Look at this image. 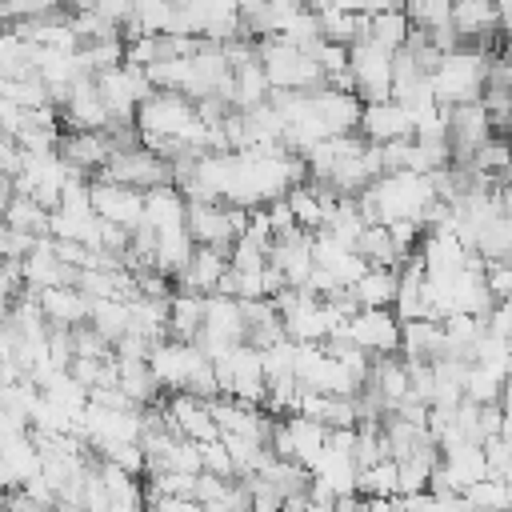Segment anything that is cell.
Instances as JSON below:
<instances>
[{
	"instance_id": "1",
	"label": "cell",
	"mask_w": 512,
	"mask_h": 512,
	"mask_svg": "<svg viewBox=\"0 0 512 512\" xmlns=\"http://www.w3.org/2000/svg\"><path fill=\"white\" fill-rule=\"evenodd\" d=\"M356 200L368 224H396V220H424L428 208L440 200V192L428 172L400 168V172H384L380 180H372Z\"/></svg>"
},
{
	"instance_id": "2",
	"label": "cell",
	"mask_w": 512,
	"mask_h": 512,
	"mask_svg": "<svg viewBox=\"0 0 512 512\" xmlns=\"http://www.w3.org/2000/svg\"><path fill=\"white\" fill-rule=\"evenodd\" d=\"M256 56L272 80L276 92H316L328 84L320 60L312 48H300V44H288L280 36H260L256 40Z\"/></svg>"
},
{
	"instance_id": "3",
	"label": "cell",
	"mask_w": 512,
	"mask_h": 512,
	"mask_svg": "<svg viewBox=\"0 0 512 512\" xmlns=\"http://www.w3.org/2000/svg\"><path fill=\"white\" fill-rule=\"evenodd\" d=\"M488 48H472V44H460L452 52L440 56V64L432 68V88H436V100L456 108V104H472L484 96L488 88Z\"/></svg>"
},
{
	"instance_id": "4",
	"label": "cell",
	"mask_w": 512,
	"mask_h": 512,
	"mask_svg": "<svg viewBox=\"0 0 512 512\" xmlns=\"http://www.w3.org/2000/svg\"><path fill=\"white\" fill-rule=\"evenodd\" d=\"M328 424L304 416V412H292V416H276V428H272V452L284 456V460H296L304 468H316V460L324 456L328 448Z\"/></svg>"
},
{
	"instance_id": "5",
	"label": "cell",
	"mask_w": 512,
	"mask_h": 512,
	"mask_svg": "<svg viewBox=\"0 0 512 512\" xmlns=\"http://www.w3.org/2000/svg\"><path fill=\"white\" fill-rule=\"evenodd\" d=\"M352 84L360 92V100H388L396 88V52L376 44V40H356L352 44Z\"/></svg>"
},
{
	"instance_id": "6",
	"label": "cell",
	"mask_w": 512,
	"mask_h": 512,
	"mask_svg": "<svg viewBox=\"0 0 512 512\" xmlns=\"http://www.w3.org/2000/svg\"><path fill=\"white\" fill-rule=\"evenodd\" d=\"M96 176H108V180H120V184H132V188H156V184H176L172 180V160H164L160 152L136 144V148H116L112 160L96 172Z\"/></svg>"
},
{
	"instance_id": "7",
	"label": "cell",
	"mask_w": 512,
	"mask_h": 512,
	"mask_svg": "<svg viewBox=\"0 0 512 512\" xmlns=\"http://www.w3.org/2000/svg\"><path fill=\"white\" fill-rule=\"evenodd\" d=\"M344 332L368 356H392L404 348V320L396 316V308H356Z\"/></svg>"
},
{
	"instance_id": "8",
	"label": "cell",
	"mask_w": 512,
	"mask_h": 512,
	"mask_svg": "<svg viewBox=\"0 0 512 512\" xmlns=\"http://www.w3.org/2000/svg\"><path fill=\"white\" fill-rule=\"evenodd\" d=\"M88 192H92V208L108 224H120L128 232H136L144 224V204H148V192L144 188L120 184V180H108V176H92Z\"/></svg>"
},
{
	"instance_id": "9",
	"label": "cell",
	"mask_w": 512,
	"mask_h": 512,
	"mask_svg": "<svg viewBox=\"0 0 512 512\" xmlns=\"http://www.w3.org/2000/svg\"><path fill=\"white\" fill-rule=\"evenodd\" d=\"M60 116H64V124L76 128V132H108V128L116 124V120H112V108H108V100H104V92H100V84H96V76H80V80L64 92Z\"/></svg>"
},
{
	"instance_id": "10",
	"label": "cell",
	"mask_w": 512,
	"mask_h": 512,
	"mask_svg": "<svg viewBox=\"0 0 512 512\" xmlns=\"http://www.w3.org/2000/svg\"><path fill=\"white\" fill-rule=\"evenodd\" d=\"M360 132H364L372 144L408 140V136H416V116H412V108L400 104L396 96H388V100H364Z\"/></svg>"
},
{
	"instance_id": "11",
	"label": "cell",
	"mask_w": 512,
	"mask_h": 512,
	"mask_svg": "<svg viewBox=\"0 0 512 512\" xmlns=\"http://www.w3.org/2000/svg\"><path fill=\"white\" fill-rule=\"evenodd\" d=\"M452 28L460 36V44L472 48H488V40L496 32H504V12L496 0H456L452 8Z\"/></svg>"
},
{
	"instance_id": "12",
	"label": "cell",
	"mask_w": 512,
	"mask_h": 512,
	"mask_svg": "<svg viewBox=\"0 0 512 512\" xmlns=\"http://www.w3.org/2000/svg\"><path fill=\"white\" fill-rule=\"evenodd\" d=\"M164 404H168V420H172V428H176L180 436H188V440H196V444L220 436V424H216V416H212V400H200V396H192V392H168Z\"/></svg>"
},
{
	"instance_id": "13",
	"label": "cell",
	"mask_w": 512,
	"mask_h": 512,
	"mask_svg": "<svg viewBox=\"0 0 512 512\" xmlns=\"http://www.w3.org/2000/svg\"><path fill=\"white\" fill-rule=\"evenodd\" d=\"M144 224H148L156 236L188 232V196H184V188H180V184H156V188H148Z\"/></svg>"
},
{
	"instance_id": "14",
	"label": "cell",
	"mask_w": 512,
	"mask_h": 512,
	"mask_svg": "<svg viewBox=\"0 0 512 512\" xmlns=\"http://www.w3.org/2000/svg\"><path fill=\"white\" fill-rule=\"evenodd\" d=\"M44 316L52 328H80L92 320V296L80 284H56V288H40L36 292Z\"/></svg>"
},
{
	"instance_id": "15",
	"label": "cell",
	"mask_w": 512,
	"mask_h": 512,
	"mask_svg": "<svg viewBox=\"0 0 512 512\" xmlns=\"http://www.w3.org/2000/svg\"><path fill=\"white\" fill-rule=\"evenodd\" d=\"M312 104H316V116L324 120V128H328L332 136H340V132H356V128H360V116H364V100H360V92H344V88L324 84V88L312 92Z\"/></svg>"
},
{
	"instance_id": "16",
	"label": "cell",
	"mask_w": 512,
	"mask_h": 512,
	"mask_svg": "<svg viewBox=\"0 0 512 512\" xmlns=\"http://www.w3.org/2000/svg\"><path fill=\"white\" fill-rule=\"evenodd\" d=\"M232 272V248H220V244H196V256L188 264V272L176 280L180 288H192V292H220L224 276Z\"/></svg>"
},
{
	"instance_id": "17",
	"label": "cell",
	"mask_w": 512,
	"mask_h": 512,
	"mask_svg": "<svg viewBox=\"0 0 512 512\" xmlns=\"http://www.w3.org/2000/svg\"><path fill=\"white\" fill-rule=\"evenodd\" d=\"M112 136L108 132H76V128H68L64 132V140H60V156L72 164V168H80L84 176H96L108 160H112Z\"/></svg>"
},
{
	"instance_id": "18",
	"label": "cell",
	"mask_w": 512,
	"mask_h": 512,
	"mask_svg": "<svg viewBox=\"0 0 512 512\" xmlns=\"http://www.w3.org/2000/svg\"><path fill=\"white\" fill-rule=\"evenodd\" d=\"M204 312H208V296L176 284V292L168 300V336L196 344L200 332H204Z\"/></svg>"
},
{
	"instance_id": "19",
	"label": "cell",
	"mask_w": 512,
	"mask_h": 512,
	"mask_svg": "<svg viewBox=\"0 0 512 512\" xmlns=\"http://www.w3.org/2000/svg\"><path fill=\"white\" fill-rule=\"evenodd\" d=\"M404 360H444L448 356V336L440 320H404Z\"/></svg>"
},
{
	"instance_id": "20",
	"label": "cell",
	"mask_w": 512,
	"mask_h": 512,
	"mask_svg": "<svg viewBox=\"0 0 512 512\" xmlns=\"http://www.w3.org/2000/svg\"><path fill=\"white\" fill-rule=\"evenodd\" d=\"M396 292H400V268H368L352 284V296L360 308H392Z\"/></svg>"
},
{
	"instance_id": "21",
	"label": "cell",
	"mask_w": 512,
	"mask_h": 512,
	"mask_svg": "<svg viewBox=\"0 0 512 512\" xmlns=\"http://www.w3.org/2000/svg\"><path fill=\"white\" fill-rule=\"evenodd\" d=\"M4 220H8V228L32 232V236H52V208H44L36 196H24V192H8Z\"/></svg>"
},
{
	"instance_id": "22",
	"label": "cell",
	"mask_w": 512,
	"mask_h": 512,
	"mask_svg": "<svg viewBox=\"0 0 512 512\" xmlns=\"http://www.w3.org/2000/svg\"><path fill=\"white\" fill-rule=\"evenodd\" d=\"M356 252H360L372 268H400V264H404V252H400V244L392 240L388 224H368V228L360 232V240H356Z\"/></svg>"
},
{
	"instance_id": "23",
	"label": "cell",
	"mask_w": 512,
	"mask_h": 512,
	"mask_svg": "<svg viewBox=\"0 0 512 512\" xmlns=\"http://www.w3.org/2000/svg\"><path fill=\"white\" fill-rule=\"evenodd\" d=\"M100 336H108L112 344H120L132 332V300H92V320H88Z\"/></svg>"
},
{
	"instance_id": "24",
	"label": "cell",
	"mask_w": 512,
	"mask_h": 512,
	"mask_svg": "<svg viewBox=\"0 0 512 512\" xmlns=\"http://www.w3.org/2000/svg\"><path fill=\"white\" fill-rule=\"evenodd\" d=\"M412 16L408 12H376V16H368V40H376V44H384V48H392V52H400L408 40H412Z\"/></svg>"
},
{
	"instance_id": "25",
	"label": "cell",
	"mask_w": 512,
	"mask_h": 512,
	"mask_svg": "<svg viewBox=\"0 0 512 512\" xmlns=\"http://www.w3.org/2000/svg\"><path fill=\"white\" fill-rule=\"evenodd\" d=\"M464 500H468V508H480V512H512V480L488 472L484 480H476L464 492Z\"/></svg>"
},
{
	"instance_id": "26",
	"label": "cell",
	"mask_w": 512,
	"mask_h": 512,
	"mask_svg": "<svg viewBox=\"0 0 512 512\" xmlns=\"http://www.w3.org/2000/svg\"><path fill=\"white\" fill-rule=\"evenodd\" d=\"M360 496H400V460L384 456L368 468H360Z\"/></svg>"
},
{
	"instance_id": "27",
	"label": "cell",
	"mask_w": 512,
	"mask_h": 512,
	"mask_svg": "<svg viewBox=\"0 0 512 512\" xmlns=\"http://www.w3.org/2000/svg\"><path fill=\"white\" fill-rule=\"evenodd\" d=\"M452 8H456V0H408L404 12L412 16L416 28L432 32V28H448L452 24Z\"/></svg>"
},
{
	"instance_id": "28",
	"label": "cell",
	"mask_w": 512,
	"mask_h": 512,
	"mask_svg": "<svg viewBox=\"0 0 512 512\" xmlns=\"http://www.w3.org/2000/svg\"><path fill=\"white\" fill-rule=\"evenodd\" d=\"M68 0H4V16L8 24H20V20H40V16H52V12H64Z\"/></svg>"
},
{
	"instance_id": "29",
	"label": "cell",
	"mask_w": 512,
	"mask_h": 512,
	"mask_svg": "<svg viewBox=\"0 0 512 512\" xmlns=\"http://www.w3.org/2000/svg\"><path fill=\"white\" fill-rule=\"evenodd\" d=\"M200 452H204V472H216V476H240V472H236V460H232V452H228V444H224L220 436H216V440H204Z\"/></svg>"
},
{
	"instance_id": "30",
	"label": "cell",
	"mask_w": 512,
	"mask_h": 512,
	"mask_svg": "<svg viewBox=\"0 0 512 512\" xmlns=\"http://www.w3.org/2000/svg\"><path fill=\"white\" fill-rule=\"evenodd\" d=\"M488 288H492V300H512V260L488 264Z\"/></svg>"
},
{
	"instance_id": "31",
	"label": "cell",
	"mask_w": 512,
	"mask_h": 512,
	"mask_svg": "<svg viewBox=\"0 0 512 512\" xmlns=\"http://www.w3.org/2000/svg\"><path fill=\"white\" fill-rule=\"evenodd\" d=\"M316 12H328V8H344V12H364L368 0H308Z\"/></svg>"
},
{
	"instance_id": "32",
	"label": "cell",
	"mask_w": 512,
	"mask_h": 512,
	"mask_svg": "<svg viewBox=\"0 0 512 512\" xmlns=\"http://www.w3.org/2000/svg\"><path fill=\"white\" fill-rule=\"evenodd\" d=\"M332 512H368V496H360V492H352V496H340Z\"/></svg>"
},
{
	"instance_id": "33",
	"label": "cell",
	"mask_w": 512,
	"mask_h": 512,
	"mask_svg": "<svg viewBox=\"0 0 512 512\" xmlns=\"http://www.w3.org/2000/svg\"><path fill=\"white\" fill-rule=\"evenodd\" d=\"M500 436L512 444V408H504V428H500Z\"/></svg>"
}]
</instances>
